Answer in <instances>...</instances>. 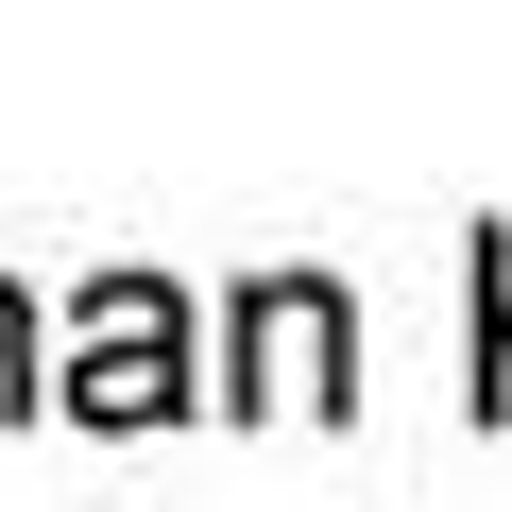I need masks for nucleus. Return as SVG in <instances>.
Listing matches in <instances>:
<instances>
[{"label":"nucleus","mask_w":512,"mask_h":512,"mask_svg":"<svg viewBox=\"0 0 512 512\" xmlns=\"http://www.w3.org/2000/svg\"><path fill=\"white\" fill-rule=\"evenodd\" d=\"M69 410L86 427H171L188 410V308L154 274H103L86 325H69Z\"/></svg>","instance_id":"nucleus-1"},{"label":"nucleus","mask_w":512,"mask_h":512,"mask_svg":"<svg viewBox=\"0 0 512 512\" xmlns=\"http://www.w3.org/2000/svg\"><path fill=\"white\" fill-rule=\"evenodd\" d=\"M359 393V308L325 291V274H256L239 291V376H222V410H342Z\"/></svg>","instance_id":"nucleus-2"},{"label":"nucleus","mask_w":512,"mask_h":512,"mask_svg":"<svg viewBox=\"0 0 512 512\" xmlns=\"http://www.w3.org/2000/svg\"><path fill=\"white\" fill-rule=\"evenodd\" d=\"M0 410H35V325H18V291H0Z\"/></svg>","instance_id":"nucleus-3"}]
</instances>
